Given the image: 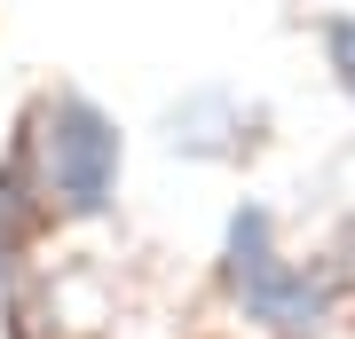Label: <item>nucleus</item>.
<instances>
[{
  "label": "nucleus",
  "instance_id": "obj_1",
  "mask_svg": "<svg viewBox=\"0 0 355 339\" xmlns=\"http://www.w3.org/2000/svg\"><path fill=\"white\" fill-rule=\"evenodd\" d=\"M32 158H40V182H48V205L71 221H103L119 205V166H127V142H119V119L103 111L95 95H48L40 103V126H32Z\"/></svg>",
  "mask_w": 355,
  "mask_h": 339
},
{
  "label": "nucleus",
  "instance_id": "obj_2",
  "mask_svg": "<svg viewBox=\"0 0 355 339\" xmlns=\"http://www.w3.org/2000/svg\"><path fill=\"white\" fill-rule=\"evenodd\" d=\"M221 277H229V292H237V308L253 315V324L284 331V339L324 331V315H331V284L308 277V268H292L284 252H277V221H268V205H237L229 245H221Z\"/></svg>",
  "mask_w": 355,
  "mask_h": 339
},
{
  "label": "nucleus",
  "instance_id": "obj_3",
  "mask_svg": "<svg viewBox=\"0 0 355 339\" xmlns=\"http://www.w3.org/2000/svg\"><path fill=\"white\" fill-rule=\"evenodd\" d=\"M166 150L174 158H237L245 150V111L221 87H198L166 111Z\"/></svg>",
  "mask_w": 355,
  "mask_h": 339
},
{
  "label": "nucleus",
  "instance_id": "obj_4",
  "mask_svg": "<svg viewBox=\"0 0 355 339\" xmlns=\"http://www.w3.org/2000/svg\"><path fill=\"white\" fill-rule=\"evenodd\" d=\"M40 214H48V182H40L32 142H16V150L0 158V277L24 261V237L40 229Z\"/></svg>",
  "mask_w": 355,
  "mask_h": 339
},
{
  "label": "nucleus",
  "instance_id": "obj_5",
  "mask_svg": "<svg viewBox=\"0 0 355 339\" xmlns=\"http://www.w3.org/2000/svg\"><path fill=\"white\" fill-rule=\"evenodd\" d=\"M324 63L340 71V87L355 95V16H324Z\"/></svg>",
  "mask_w": 355,
  "mask_h": 339
}]
</instances>
